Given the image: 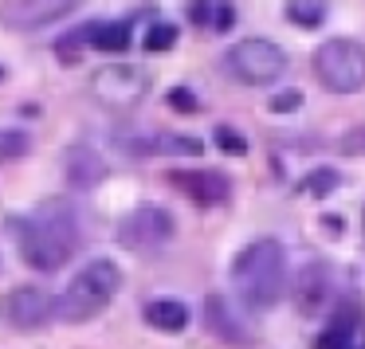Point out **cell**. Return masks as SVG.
I'll return each instance as SVG.
<instances>
[{
  "mask_svg": "<svg viewBox=\"0 0 365 349\" xmlns=\"http://www.w3.org/2000/svg\"><path fill=\"white\" fill-rule=\"evenodd\" d=\"M12 231H16L20 259L36 271H59L79 251V239H83L79 216L67 200H43L28 216H16Z\"/></svg>",
  "mask_w": 365,
  "mask_h": 349,
  "instance_id": "obj_1",
  "label": "cell"
},
{
  "mask_svg": "<svg viewBox=\"0 0 365 349\" xmlns=\"http://www.w3.org/2000/svg\"><path fill=\"white\" fill-rule=\"evenodd\" d=\"M287 286V255L279 239H252L232 259V291L240 294L247 310L279 306Z\"/></svg>",
  "mask_w": 365,
  "mask_h": 349,
  "instance_id": "obj_2",
  "label": "cell"
},
{
  "mask_svg": "<svg viewBox=\"0 0 365 349\" xmlns=\"http://www.w3.org/2000/svg\"><path fill=\"white\" fill-rule=\"evenodd\" d=\"M122 286V271L114 259H91L71 283L63 286V294L56 298V318L59 322H71V325H83L91 318H98L106 306L114 302Z\"/></svg>",
  "mask_w": 365,
  "mask_h": 349,
  "instance_id": "obj_3",
  "label": "cell"
},
{
  "mask_svg": "<svg viewBox=\"0 0 365 349\" xmlns=\"http://www.w3.org/2000/svg\"><path fill=\"white\" fill-rule=\"evenodd\" d=\"M314 75L330 95H357V90H365V43L326 40L314 51Z\"/></svg>",
  "mask_w": 365,
  "mask_h": 349,
  "instance_id": "obj_4",
  "label": "cell"
},
{
  "mask_svg": "<svg viewBox=\"0 0 365 349\" xmlns=\"http://www.w3.org/2000/svg\"><path fill=\"white\" fill-rule=\"evenodd\" d=\"M224 67H228V75L236 83H244V87H271V83L283 79L287 56H283V48L271 43V40H244V43H236V48H228Z\"/></svg>",
  "mask_w": 365,
  "mask_h": 349,
  "instance_id": "obj_5",
  "label": "cell"
},
{
  "mask_svg": "<svg viewBox=\"0 0 365 349\" xmlns=\"http://www.w3.org/2000/svg\"><path fill=\"white\" fill-rule=\"evenodd\" d=\"M173 231H177V224L165 208L138 204L134 212H126L118 220V244L134 255H153V251L173 244Z\"/></svg>",
  "mask_w": 365,
  "mask_h": 349,
  "instance_id": "obj_6",
  "label": "cell"
},
{
  "mask_svg": "<svg viewBox=\"0 0 365 349\" xmlns=\"http://www.w3.org/2000/svg\"><path fill=\"white\" fill-rule=\"evenodd\" d=\"M91 90L103 106L110 110H130V106L142 103V95L150 90V75L142 67H130V63H110L103 71H95L91 79Z\"/></svg>",
  "mask_w": 365,
  "mask_h": 349,
  "instance_id": "obj_7",
  "label": "cell"
},
{
  "mask_svg": "<svg viewBox=\"0 0 365 349\" xmlns=\"http://www.w3.org/2000/svg\"><path fill=\"white\" fill-rule=\"evenodd\" d=\"M71 9V0H9V4H0V24L16 28V32H32V28L67 16Z\"/></svg>",
  "mask_w": 365,
  "mask_h": 349,
  "instance_id": "obj_8",
  "label": "cell"
},
{
  "mask_svg": "<svg viewBox=\"0 0 365 349\" xmlns=\"http://www.w3.org/2000/svg\"><path fill=\"white\" fill-rule=\"evenodd\" d=\"M51 314H56V310H51V298L40 286H16V291L9 294V318L20 330H40Z\"/></svg>",
  "mask_w": 365,
  "mask_h": 349,
  "instance_id": "obj_9",
  "label": "cell"
},
{
  "mask_svg": "<svg viewBox=\"0 0 365 349\" xmlns=\"http://www.w3.org/2000/svg\"><path fill=\"white\" fill-rule=\"evenodd\" d=\"M173 184L181 192H189L197 204H224V200L232 197V184L224 173H216V169H192V173H173Z\"/></svg>",
  "mask_w": 365,
  "mask_h": 349,
  "instance_id": "obj_10",
  "label": "cell"
},
{
  "mask_svg": "<svg viewBox=\"0 0 365 349\" xmlns=\"http://www.w3.org/2000/svg\"><path fill=\"white\" fill-rule=\"evenodd\" d=\"M63 173H67V184H71V189L87 192L106 177V161L98 157L91 145H71V150L63 153Z\"/></svg>",
  "mask_w": 365,
  "mask_h": 349,
  "instance_id": "obj_11",
  "label": "cell"
},
{
  "mask_svg": "<svg viewBox=\"0 0 365 349\" xmlns=\"http://www.w3.org/2000/svg\"><path fill=\"white\" fill-rule=\"evenodd\" d=\"M130 36H134L130 20H98V24H87L83 32H75V40H87L95 51H110V56H118V51L130 48Z\"/></svg>",
  "mask_w": 365,
  "mask_h": 349,
  "instance_id": "obj_12",
  "label": "cell"
},
{
  "mask_svg": "<svg viewBox=\"0 0 365 349\" xmlns=\"http://www.w3.org/2000/svg\"><path fill=\"white\" fill-rule=\"evenodd\" d=\"M205 318H208V330H212L216 338L236 341V345H244V341H247L244 322H240V318L232 314L228 298H220V294H208V302H205Z\"/></svg>",
  "mask_w": 365,
  "mask_h": 349,
  "instance_id": "obj_13",
  "label": "cell"
},
{
  "mask_svg": "<svg viewBox=\"0 0 365 349\" xmlns=\"http://www.w3.org/2000/svg\"><path fill=\"white\" fill-rule=\"evenodd\" d=\"M145 322L161 333H181L189 325V306L181 298H153L145 306Z\"/></svg>",
  "mask_w": 365,
  "mask_h": 349,
  "instance_id": "obj_14",
  "label": "cell"
},
{
  "mask_svg": "<svg viewBox=\"0 0 365 349\" xmlns=\"http://www.w3.org/2000/svg\"><path fill=\"white\" fill-rule=\"evenodd\" d=\"M326 294V267L322 263H314V267H307V275H302V291H299V306L302 310H314L318 302H322Z\"/></svg>",
  "mask_w": 365,
  "mask_h": 349,
  "instance_id": "obj_15",
  "label": "cell"
},
{
  "mask_svg": "<svg viewBox=\"0 0 365 349\" xmlns=\"http://www.w3.org/2000/svg\"><path fill=\"white\" fill-rule=\"evenodd\" d=\"M28 150H32V134H24V130H0V165L20 161Z\"/></svg>",
  "mask_w": 365,
  "mask_h": 349,
  "instance_id": "obj_16",
  "label": "cell"
},
{
  "mask_svg": "<svg viewBox=\"0 0 365 349\" xmlns=\"http://www.w3.org/2000/svg\"><path fill=\"white\" fill-rule=\"evenodd\" d=\"M287 16L299 28H318L326 20V4H307V0H291L287 4Z\"/></svg>",
  "mask_w": 365,
  "mask_h": 349,
  "instance_id": "obj_17",
  "label": "cell"
},
{
  "mask_svg": "<svg viewBox=\"0 0 365 349\" xmlns=\"http://www.w3.org/2000/svg\"><path fill=\"white\" fill-rule=\"evenodd\" d=\"M177 43V28L173 24H153L150 32H145V48L150 51H169Z\"/></svg>",
  "mask_w": 365,
  "mask_h": 349,
  "instance_id": "obj_18",
  "label": "cell"
},
{
  "mask_svg": "<svg viewBox=\"0 0 365 349\" xmlns=\"http://www.w3.org/2000/svg\"><path fill=\"white\" fill-rule=\"evenodd\" d=\"M338 189V173L334 169H314V177L307 181V192L310 197H326V192Z\"/></svg>",
  "mask_w": 365,
  "mask_h": 349,
  "instance_id": "obj_19",
  "label": "cell"
},
{
  "mask_svg": "<svg viewBox=\"0 0 365 349\" xmlns=\"http://www.w3.org/2000/svg\"><path fill=\"white\" fill-rule=\"evenodd\" d=\"M216 142H220L228 153H247V142H244V137H240L232 126H216Z\"/></svg>",
  "mask_w": 365,
  "mask_h": 349,
  "instance_id": "obj_20",
  "label": "cell"
},
{
  "mask_svg": "<svg viewBox=\"0 0 365 349\" xmlns=\"http://www.w3.org/2000/svg\"><path fill=\"white\" fill-rule=\"evenodd\" d=\"M299 106H302L299 90H279V95L271 98V110H275V114H291V110H299Z\"/></svg>",
  "mask_w": 365,
  "mask_h": 349,
  "instance_id": "obj_21",
  "label": "cell"
},
{
  "mask_svg": "<svg viewBox=\"0 0 365 349\" xmlns=\"http://www.w3.org/2000/svg\"><path fill=\"white\" fill-rule=\"evenodd\" d=\"M341 153H349V157H357V153H365V126L349 130V134L341 137Z\"/></svg>",
  "mask_w": 365,
  "mask_h": 349,
  "instance_id": "obj_22",
  "label": "cell"
},
{
  "mask_svg": "<svg viewBox=\"0 0 365 349\" xmlns=\"http://www.w3.org/2000/svg\"><path fill=\"white\" fill-rule=\"evenodd\" d=\"M232 24H236V9H232V4H216L212 9V28L216 32H228Z\"/></svg>",
  "mask_w": 365,
  "mask_h": 349,
  "instance_id": "obj_23",
  "label": "cell"
},
{
  "mask_svg": "<svg viewBox=\"0 0 365 349\" xmlns=\"http://www.w3.org/2000/svg\"><path fill=\"white\" fill-rule=\"evenodd\" d=\"M169 103L177 106V110H185V114H192V106H197V98H192V90H185V87H177V90H169Z\"/></svg>",
  "mask_w": 365,
  "mask_h": 349,
  "instance_id": "obj_24",
  "label": "cell"
},
{
  "mask_svg": "<svg viewBox=\"0 0 365 349\" xmlns=\"http://www.w3.org/2000/svg\"><path fill=\"white\" fill-rule=\"evenodd\" d=\"M0 79H4V71H0Z\"/></svg>",
  "mask_w": 365,
  "mask_h": 349,
  "instance_id": "obj_25",
  "label": "cell"
}]
</instances>
